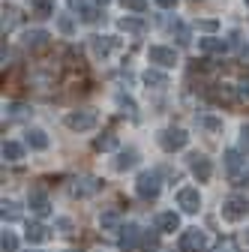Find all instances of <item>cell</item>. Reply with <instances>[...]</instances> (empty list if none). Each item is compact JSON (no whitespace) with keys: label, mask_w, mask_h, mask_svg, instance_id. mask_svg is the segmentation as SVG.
<instances>
[{"label":"cell","mask_w":249,"mask_h":252,"mask_svg":"<svg viewBox=\"0 0 249 252\" xmlns=\"http://www.w3.org/2000/svg\"><path fill=\"white\" fill-rule=\"evenodd\" d=\"M135 192H138L141 198H147V201L159 198V192H162V180H159V174H156V171H141L138 180H135Z\"/></svg>","instance_id":"cell-1"},{"label":"cell","mask_w":249,"mask_h":252,"mask_svg":"<svg viewBox=\"0 0 249 252\" xmlns=\"http://www.w3.org/2000/svg\"><path fill=\"white\" fill-rule=\"evenodd\" d=\"M246 213H249L246 195H228L222 201V219L225 222H240V219H246Z\"/></svg>","instance_id":"cell-2"},{"label":"cell","mask_w":249,"mask_h":252,"mask_svg":"<svg viewBox=\"0 0 249 252\" xmlns=\"http://www.w3.org/2000/svg\"><path fill=\"white\" fill-rule=\"evenodd\" d=\"M207 249V237L201 228H186L180 234V252H204Z\"/></svg>","instance_id":"cell-3"},{"label":"cell","mask_w":249,"mask_h":252,"mask_svg":"<svg viewBox=\"0 0 249 252\" xmlns=\"http://www.w3.org/2000/svg\"><path fill=\"white\" fill-rule=\"evenodd\" d=\"M159 144H162V150H168V153H174V150H183L186 144H189V135H186L183 129H162L159 132Z\"/></svg>","instance_id":"cell-4"},{"label":"cell","mask_w":249,"mask_h":252,"mask_svg":"<svg viewBox=\"0 0 249 252\" xmlns=\"http://www.w3.org/2000/svg\"><path fill=\"white\" fill-rule=\"evenodd\" d=\"M189 171H192V177H195L198 183H207V180L213 177V162L207 159L204 153H192V156H189Z\"/></svg>","instance_id":"cell-5"},{"label":"cell","mask_w":249,"mask_h":252,"mask_svg":"<svg viewBox=\"0 0 249 252\" xmlns=\"http://www.w3.org/2000/svg\"><path fill=\"white\" fill-rule=\"evenodd\" d=\"M66 126L75 132H87L96 126V111H69L66 114Z\"/></svg>","instance_id":"cell-6"},{"label":"cell","mask_w":249,"mask_h":252,"mask_svg":"<svg viewBox=\"0 0 249 252\" xmlns=\"http://www.w3.org/2000/svg\"><path fill=\"white\" fill-rule=\"evenodd\" d=\"M222 162H225V171H228L231 180L246 177V159H243V153H240V150H225Z\"/></svg>","instance_id":"cell-7"},{"label":"cell","mask_w":249,"mask_h":252,"mask_svg":"<svg viewBox=\"0 0 249 252\" xmlns=\"http://www.w3.org/2000/svg\"><path fill=\"white\" fill-rule=\"evenodd\" d=\"M177 207H180L183 213H198V210H201V195H198V189L183 186L180 192H177Z\"/></svg>","instance_id":"cell-8"},{"label":"cell","mask_w":249,"mask_h":252,"mask_svg":"<svg viewBox=\"0 0 249 252\" xmlns=\"http://www.w3.org/2000/svg\"><path fill=\"white\" fill-rule=\"evenodd\" d=\"M147 60L159 63V66H174V63H177V51L168 48V45H150L147 48Z\"/></svg>","instance_id":"cell-9"},{"label":"cell","mask_w":249,"mask_h":252,"mask_svg":"<svg viewBox=\"0 0 249 252\" xmlns=\"http://www.w3.org/2000/svg\"><path fill=\"white\" fill-rule=\"evenodd\" d=\"M156 228H159L162 234L180 231V216H177L174 210H165V213H159V216H156Z\"/></svg>","instance_id":"cell-10"},{"label":"cell","mask_w":249,"mask_h":252,"mask_svg":"<svg viewBox=\"0 0 249 252\" xmlns=\"http://www.w3.org/2000/svg\"><path fill=\"white\" fill-rule=\"evenodd\" d=\"M27 204H30V210H33L36 216H48V213H51V201H48L45 192H30Z\"/></svg>","instance_id":"cell-11"},{"label":"cell","mask_w":249,"mask_h":252,"mask_svg":"<svg viewBox=\"0 0 249 252\" xmlns=\"http://www.w3.org/2000/svg\"><path fill=\"white\" fill-rule=\"evenodd\" d=\"M48 33L45 30H27L24 33V48H30V51H36V48H45L48 45Z\"/></svg>","instance_id":"cell-12"},{"label":"cell","mask_w":249,"mask_h":252,"mask_svg":"<svg viewBox=\"0 0 249 252\" xmlns=\"http://www.w3.org/2000/svg\"><path fill=\"white\" fill-rule=\"evenodd\" d=\"M135 162H138V150H120L117 153V159H114V168L117 171H129V168H135Z\"/></svg>","instance_id":"cell-13"},{"label":"cell","mask_w":249,"mask_h":252,"mask_svg":"<svg viewBox=\"0 0 249 252\" xmlns=\"http://www.w3.org/2000/svg\"><path fill=\"white\" fill-rule=\"evenodd\" d=\"M117 231H120V249H132V246L138 243V234H141L138 225H132V222H129V225H120Z\"/></svg>","instance_id":"cell-14"},{"label":"cell","mask_w":249,"mask_h":252,"mask_svg":"<svg viewBox=\"0 0 249 252\" xmlns=\"http://www.w3.org/2000/svg\"><path fill=\"white\" fill-rule=\"evenodd\" d=\"M48 135L42 129H27V147L30 150H48Z\"/></svg>","instance_id":"cell-15"},{"label":"cell","mask_w":249,"mask_h":252,"mask_svg":"<svg viewBox=\"0 0 249 252\" xmlns=\"http://www.w3.org/2000/svg\"><path fill=\"white\" fill-rule=\"evenodd\" d=\"M48 237H51L48 225H42V222H30V225H27V240H30V243H45Z\"/></svg>","instance_id":"cell-16"},{"label":"cell","mask_w":249,"mask_h":252,"mask_svg":"<svg viewBox=\"0 0 249 252\" xmlns=\"http://www.w3.org/2000/svg\"><path fill=\"white\" fill-rule=\"evenodd\" d=\"M117 27L123 30V33H144V18H135V15H126V18H120Z\"/></svg>","instance_id":"cell-17"},{"label":"cell","mask_w":249,"mask_h":252,"mask_svg":"<svg viewBox=\"0 0 249 252\" xmlns=\"http://www.w3.org/2000/svg\"><path fill=\"white\" fill-rule=\"evenodd\" d=\"M201 51H207V54H225L228 42L219 39V36H207V39H201Z\"/></svg>","instance_id":"cell-18"},{"label":"cell","mask_w":249,"mask_h":252,"mask_svg":"<svg viewBox=\"0 0 249 252\" xmlns=\"http://www.w3.org/2000/svg\"><path fill=\"white\" fill-rule=\"evenodd\" d=\"M117 135L114 132H102V135H96V138H93V147H96V150H102V153H108V150H117Z\"/></svg>","instance_id":"cell-19"},{"label":"cell","mask_w":249,"mask_h":252,"mask_svg":"<svg viewBox=\"0 0 249 252\" xmlns=\"http://www.w3.org/2000/svg\"><path fill=\"white\" fill-rule=\"evenodd\" d=\"M0 153H3L6 162H18L21 156H24V147H21L18 141H3V150H0Z\"/></svg>","instance_id":"cell-20"},{"label":"cell","mask_w":249,"mask_h":252,"mask_svg":"<svg viewBox=\"0 0 249 252\" xmlns=\"http://www.w3.org/2000/svg\"><path fill=\"white\" fill-rule=\"evenodd\" d=\"M141 78H144V84H147V87H168V75H165V72H159V69H147Z\"/></svg>","instance_id":"cell-21"},{"label":"cell","mask_w":249,"mask_h":252,"mask_svg":"<svg viewBox=\"0 0 249 252\" xmlns=\"http://www.w3.org/2000/svg\"><path fill=\"white\" fill-rule=\"evenodd\" d=\"M96 189H99V183L96 180H75V186H72V195H93V192H96Z\"/></svg>","instance_id":"cell-22"},{"label":"cell","mask_w":249,"mask_h":252,"mask_svg":"<svg viewBox=\"0 0 249 252\" xmlns=\"http://www.w3.org/2000/svg\"><path fill=\"white\" fill-rule=\"evenodd\" d=\"M72 6L78 9V15H81V21H96L99 15H96V9H93V6H87L84 3V0H72Z\"/></svg>","instance_id":"cell-23"},{"label":"cell","mask_w":249,"mask_h":252,"mask_svg":"<svg viewBox=\"0 0 249 252\" xmlns=\"http://www.w3.org/2000/svg\"><path fill=\"white\" fill-rule=\"evenodd\" d=\"M90 45H93V51H96V54H108V51L114 48V42H111L108 36H93Z\"/></svg>","instance_id":"cell-24"},{"label":"cell","mask_w":249,"mask_h":252,"mask_svg":"<svg viewBox=\"0 0 249 252\" xmlns=\"http://www.w3.org/2000/svg\"><path fill=\"white\" fill-rule=\"evenodd\" d=\"M0 249H3V252H18V237L12 231H3V237H0Z\"/></svg>","instance_id":"cell-25"},{"label":"cell","mask_w":249,"mask_h":252,"mask_svg":"<svg viewBox=\"0 0 249 252\" xmlns=\"http://www.w3.org/2000/svg\"><path fill=\"white\" fill-rule=\"evenodd\" d=\"M0 216H3V222H15V219H18V204H15V201H3Z\"/></svg>","instance_id":"cell-26"},{"label":"cell","mask_w":249,"mask_h":252,"mask_svg":"<svg viewBox=\"0 0 249 252\" xmlns=\"http://www.w3.org/2000/svg\"><path fill=\"white\" fill-rule=\"evenodd\" d=\"M33 9H36V15H39V18H48V15L54 12L51 0H36V3H33Z\"/></svg>","instance_id":"cell-27"},{"label":"cell","mask_w":249,"mask_h":252,"mask_svg":"<svg viewBox=\"0 0 249 252\" xmlns=\"http://www.w3.org/2000/svg\"><path fill=\"white\" fill-rule=\"evenodd\" d=\"M99 222H102V228H117L120 216H117L114 210H108V213H102V216H99Z\"/></svg>","instance_id":"cell-28"},{"label":"cell","mask_w":249,"mask_h":252,"mask_svg":"<svg viewBox=\"0 0 249 252\" xmlns=\"http://www.w3.org/2000/svg\"><path fill=\"white\" fill-rule=\"evenodd\" d=\"M123 9H132V12H147V0H120Z\"/></svg>","instance_id":"cell-29"},{"label":"cell","mask_w":249,"mask_h":252,"mask_svg":"<svg viewBox=\"0 0 249 252\" xmlns=\"http://www.w3.org/2000/svg\"><path fill=\"white\" fill-rule=\"evenodd\" d=\"M174 30H177V42H180V45H189V42H192V39H189V30H186L183 24H174Z\"/></svg>","instance_id":"cell-30"},{"label":"cell","mask_w":249,"mask_h":252,"mask_svg":"<svg viewBox=\"0 0 249 252\" xmlns=\"http://www.w3.org/2000/svg\"><path fill=\"white\" fill-rule=\"evenodd\" d=\"M237 96H240V99H246V102H249V78H246V81H240V84H237Z\"/></svg>","instance_id":"cell-31"},{"label":"cell","mask_w":249,"mask_h":252,"mask_svg":"<svg viewBox=\"0 0 249 252\" xmlns=\"http://www.w3.org/2000/svg\"><path fill=\"white\" fill-rule=\"evenodd\" d=\"M240 147H243V150H249V123L240 129Z\"/></svg>","instance_id":"cell-32"},{"label":"cell","mask_w":249,"mask_h":252,"mask_svg":"<svg viewBox=\"0 0 249 252\" xmlns=\"http://www.w3.org/2000/svg\"><path fill=\"white\" fill-rule=\"evenodd\" d=\"M117 102H120L123 108H129V114H135V102H132V99H126V96H120Z\"/></svg>","instance_id":"cell-33"},{"label":"cell","mask_w":249,"mask_h":252,"mask_svg":"<svg viewBox=\"0 0 249 252\" xmlns=\"http://www.w3.org/2000/svg\"><path fill=\"white\" fill-rule=\"evenodd\" d=\"M204 126H207V129H219V120H213V117H204Z\"/></svg>","instance_id":"cell-34"},{"label":"cell","mask_w":249,"mask_h":252,"mask_svg":"<svg viewBox=\"0 0 249 252\" xmlns=\"http://www.w3.org/2000/svg\"><path fill=\"white\" fill-rule=\"evenodd\" d=\"M156 3H159L162 9H174V6H177V0H156Z\"/></svg>","instance_id":"cell-35"},{"label":"cell","mask_w":249,"mask_h":252,"mask_svg":"<svg viewBox=\"0 0 249 252\" xmlns=\"http://www.w3.org/2000/svg\"><path fill=\"white\" fill-rule=\"evenodd\" d=\"M198 27H201V30H216V21H201Z\"/></svg>","instance_id":"cell-36"},{"label":"cell","mask_w":249,"mask_h":252,"mask_svg":"<svg viewBox=\"0 0 249 252\" xmlns=\"http://www.w3.org/2000/svg\"><path fill=\"white\" fill-rule=\"evenodd\" d=\"M96 3H99V6H105V3H108V0H96Z\"/></svg>","instance_id":"cell-37"},{"label":"cell","mask_w":249,"mask_h":252,"mask_svg":"<svg viewBox=\"0 0 249 252\" xmlns=\"http://www.w3.org/2000/svg\"><path fill=\"white\" fill-rule=\"evenodd\" d=\"M246 243H249V228H246Z\"/></svg>","instance_id":"cell-38"},{"label":"cell","mask_w":249,"mask_h":252,"mask_svg":"<svg viewBox=\"0 0 249 252\" xmlns=\"http://www.w3.org/2000/svg\"><path fill=\"white\" fill-rule=\"evenodd\" d=\"M246 180H249V171H246Z\"/></svg>","instance_id":"cell-39"},{"label":"cell","mask_w":249,"mask_h":252,"mask_svg":"<svg viewBox=\"0 0 249 252\" xmlns=\"http://www.w3.org/2000/svg\"><path fill=\"white\" fill-rule=\"evenodd\" d=\"M246 6H249V0H246Z\"/></svg>","instance_id":"cell-40"},{"label":"cell","mask_w":249,"mask_h":252,"mask_svg":"<svg viewBox=\"0 0 249 252\" xmlns=\"http://www.w3.org/2000/svg\"><path fill=\"white\" fill-rule=\"evenodd\" d=\"M27 252H30V249H27ZM33 252H36V249H33Z\"/></svg>","instance_id":"cell-41"}]
</instances>
